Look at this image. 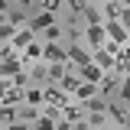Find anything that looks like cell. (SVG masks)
<instances>
[{
  "label": "cell",
  "mask_w": 130,
  "mask_h": 130,
  "mask_svg": "<svg viewBox=\"0 0 130 130\" xmlns=\"http://www.w3.org/2000/svg\"><path fill=\"white\" fill-rule=\"evenodd\" d=\"M104 29H107V39H114L117 46H127V29H124L117 20H107V23H104Z\"/></svg>",
  "instance_id": "obj_13"
},
{
  "label": "cell",
  "mask_w": 130,
  "mask_h": 130,
  "mask_svg": "<svg viewBox=\"0 0 130 130\" xmlns=\"http://www.w3.org/2000/svg\"><path fill=\"white\" fill-rule=\"evenodd\" d=\"M101 91H98V85H91V81H81L78 88H75V94H72V101H78V104H85V101H91V98H98Z\"/></svg>",
  "instance_id": "obj_11"
},
{
  "label": "cell",
  "mask_w": 130,
  "mask_h": 130,
  "mask_svg": "<svg viewBox=\"0 0 130 130\" xmlns=\"http://www.w3.org/2000/svg\"><path fill=\"white\" fill-rule=\"evenodd\" d=\"M10 81H13L16 88H29V85H32V81H29V72H26V68H23V72H16Z\"/></svg>",
  "instance_id": "obj_27"
},
{
  "label": "cell",
  "mask_w": 130,
  "mask_h": 130,
  "mask_svg": "<svg viewBox=\"0 0 130 130\" xmlns=\"http://www.w3.org/2000/svg\"><path fill=\"white\" fill-rule=\"evenodd\" d=\"M127 114H130V101H127Z\"/></svg>",
  "instance_id": "obj_44"
},
{
  "label": "cell",
  "mask_w": 130,
  "mask_h": 130,
  "mask_svg": "<svg viewBox=\"0 0 130 130\" xmlns=\"http://www.w3.org/2000/svg\"><path fill=\"white\" fill-rule=\"evenodd\" d=\"M120 10H124V3H120V0H107V3H101L104 23H107V20H117V16H120Z\"/></svg>",
  "instance_id": "obj_19"
},
{
  "label": "cell",
  "mask_w": 130,
  "mask_h": 130,
  "mask_svg": "<svg viewBox=\"0 0 130 130\" xmlns=\"http://www.w3.org/2000/svg\"><path fill=\"white\" fill-rule=\"evenodd\" d=\"M13 26H10V23H0V42H10V39H13Z\"/></svg>",
  "instance_id": "obj_30"
},
{
  "label": "cell",
  "mask_w": 130,
  "mask_h": 130,
  "mask_svg": "<svg viewBox=\"0 0 130 130\" xmlns=\"http://www.w3.org/2000/svg\"><path fill=\"white\" fill-rule=\"evenodd\" d=\"M32 7H36V10H46V13H62V10H65V0H36Z\"/></svg>",
  "instance_id": "obj_21"
},
{
  "label": "cell",
  "mask_w": 130,
  "mask_h": 130,
  "mask_svg": "<svg viewBox=\"0 0 130 130\" xmlns=\"http://www.w3.org/2000/svg\"><path fill=\"white\" fill-rule=\"evenodd\" d=\"M117 98L127 104L130 101V75H124V81H120V88H117Z\"/></svg>",
  "instance_id": "obj_28"
},
{
  "label": "cell",
  "mask_w": 130,
  "mask_h": 130,
  "mask_svg": "<svg viewBox=\"0 0 130 130\" xmlns=\"http://www.w3.org/2000/svg\"><path fill=\"white\" fill-rule=\"evenodd\" d=\"M81 85V78H78V72H65V78L59 81V88L62 91H68V94H75V88Z\"/></svg>",
  "instance_id": "obj_22"
},
{
  "label": "cell",
  "mask_w": 130,
  "mask_h": 130,
  "mask_svg": "<svg viewBox=\"0 0 130 130\" xmlns=\"http://www.w3.org/2000/svg\"><path fill=\"white\" fill-rule=\"evenodd\" d=\"M68 52V62L75 65V72H78L81 65H91V49L85 46V42H72V46H65Z\"/></svg>",
  "instance_id": "obj_3"
},
{
  "label": "cell",
  "mask_w": 130,
  "mask_h": 130,
  "mask_svg": "<svg viewBox=\"0 0 130 130\" xmlns=\"http://www.w3.org/2000/svg\"><path fill=\"white\" fill-rule=\"evenodd\" d=\"M107 124L111 127H120V130L130 127V114H127V104L124 101H107Z\"/></svg>",
  "instance_id": "obj_1"
},
{
  "label": "cell",
  "mask_w": 130,
  "mask_h": 130,
  "mask_svg": "<svg viewBox=\"0 0 130 130\" xmlns=\"http://www.w3.org/2000/svg\"><path fill=\"white\" fill-rule=\"evenodd\" d=\"M117 23H120V26H124V29L130 32V7H124V10H120V16H117Z\"/></svg>",
  "instance_id": "obj_32"
},
{
  "label": "cell",
  "mask_w": 130,
  "mask_h": 130,
  "mask_svg": "<svg viewBox=\"0 0 130 130\" xmlns=\"http://www.w3.org/2000/svg\"><path fill=\"white\" fill-rule=\"evenodd\" d=\"M39 39H42V42H59V39H62V26H59V23H52L49 29L39 32Z\"/></svg>",
  "instance_id": "obj_23"
},
{
  "label": "cell",
  "mask_w": 130,
  "mask_h": 130,
  "mask_svg": "<svg viewBox=\"0 0 130 130\" xmlns=\"http://www.w3.org/2000/svg\"><path fill=\"white\" fill-rule=\"evenodd\" d=\"M55 130H72V124L68 120H55Z\"/></svg>",
  "instance_id": "obj_35"
},
{
  "label": "cell",
  "mask_w": 130,
  "mask_h": 130,
  "mask_svg": "<svg viewBox=\"0 0 130 130\" xmlns=\"http://www.w3.org/2000/svg\"><path fill=\"white\" fill-rule=\"evenodd\" d=\"M120 3H124V7H130V0H120Z\"/></svg>",
  "instance_id": "obj_41"
},
{
  "label": "cell",
  "mask_w": 130,
  "mask_h": 130,
  "mask_svg": "<svg viewBox=\"0 0 130 130\" xmlns=\"http://www.w3.org/2000/svg\"><path fill=\"white\" fill-rule=\"evenodd\" d=\"M10 85H13V81H10V78H0V98L7 94V88H10Z\"/></svg>",
  "instance_id": "obj_34"
},
{
  "label": "cell",
  "mask_w": 130,
  "mask_h": 130,
  "mask_svg": "<svg viewBox=\"0 0 130 130\" xmlns=\"http://www.w3.org/2000/svg\"><path fill=\"white\" fill-rule=\"evenodd\" d=\"M0 13H10V0H0Z\"/></svg>",
  "instance_id": "obj_36"
},
{
  "label": "cell",
  "mask_w": 130,
  "mask_h": 130,
  "mask_svg": "<svg viewBox=\"0 0 130 130\" xmlns=\"http://www.w3.org/2000/svg\"><path fill=\"white\" fill-rule=\"evenodd\" d=\"M7 23H10L13 29H23V26L29 23V16H26V13H20V10H10V13H7Z\"/></svg>",
  "instance_id": "obj_24"
},
{
  "label": "cell",
  "mask_w": 130,
  "mask_h": 130,
  "mask_svg": "<svg viewBox=\"0 0 130 130\" xmlns=\"http://www.w3.org/2000/svg\"><path fill=\"white\" fill-rule=\"evenodd\" d=\"M10 55H20L13 49V39H10V42H0V59H10Z\"/></svg>",
  "instance_id": "obj_31"
},
{
  "label": "cell",
  "mask_w": 130,
  "mask_h": 130,
  "mask_svg": "<svg viewBox=\"0 0 130 130\" xmlns=\"http://www.w3.org/2000/svg\"><path fill=\"white\" fill-rule=\"evenodd\" d=\"M23 101H26V88H16V85H10L7 94L0 98V104H10V107H20Z\"/></svg>",
  "instance_id": "obj_14"
},
{
  "label": "cell",
  "mask_w": 130,
  "mask_h": 130,
  "mask_svg": "<svg viewBox=\"0 0 130 130\" xmlns=\"http://www.w3.org/2000/svg\"><path fill=\"white\" fill-rule=\"evenodd\" d=\"M85 120L91 127H107V114H85Z\"/></svg>",
  "instance_id": "obj_29"
},
{
  "label": "cell",
  "mask_w": 130,
  "mask_h": 130,
  "mask_svg": "<svg viewBox=\"0 0 130 130\" xmlns=\"http://www.w3.org/2000/svg\"><path fill=\"white\" fill-rule=\"evenodd\" d=\"M20 3H23V7H32V3H36V0H20Z\"/></svg>",
  "instance_id": "obj_38"
},
{
  "label": "cell",
  "mask_w": 130,
  "mask_h": 130,
  "mask_svg": "<svg viewBox=\"0 0 130 130\" xmlns=\"http://www.w3.org/2000/svg\"><path fill=\"white\" fill-rule=\"evenodd\" d=\"M16 117H20V111L16 107H10V104H0V124L7 127V124H13Z\"/></svg>",
  "instance_id": "obj_25"
},
{
  "label": "cell",
  "mask_w": 130,
  "mask_h": 130,
  "mask_svg": "<svg viewBox=\"0 0 130 130\" xmlns=\"http://www.w3.org/2000/svg\"><path fill=\"white\" fill-rule=\"evenodd\" d=\"M23 104H29V107H42V104H46V91H42L39 85H29V88H26V101H23Z\"/></svg>",
  "instance_id": "obj_17"
},
{
  "label": "cell",
  "mask_w": 130,
  "mask_h": 130,
  "mask_svg": "<svg viewBox=\"0 0 130 130\" xmlns=\"http://www.w3.org/2000/svg\"><path fill=\"white\" fill-rule=\"evenodd\" d=\"M42 62H68V52L59 42H42Z\"/></svg>",
  "instance_id": "obj_7"
},
{
  "label": "cell",
  "mask_w": 130,
  "mask_h": 130,
  "mask_svg": "<svg viewBox=\"0 0 130 130\" xmlns=\"http://www.w3.org/2000/svg\"><path fill=\"white\" fill-rule=\"evenodd\" d=\"M104 130H120V127H111V124H107V127H104Z\"/></svg>",
  "instance_id": "obj_39"
},
{
  "label": "cell",
  "mask_w": 130,
  "mask_h": 130,
  "mask_svg": "<svg viewBox=\"0 0 130 130\" xmlns=\"http://www.w3.org/2000/svg\"><path fill=\"white\" fill-rule=\"evenodd\" d=\"M32 130H55V120L46 117V114H39V117L32 120Z\"/></svg>",
  "instance_id": "obj_26"
},
{
  "label": "cell",
  "mask_w": 130,
  "mask_h": 130,
  "mask_svg": "<svg viewBox=\"0 0 130 130\" xmlns=\"http://www.w3.org/2000/svg\"><path fill=\"white\" fill-rule=\"evenodd\" d=\"M52 23H59V20H55V13H46V10H39V13H32V16H29V23H26V26H29V29L39 36V32H42V29H49Z\"/></svg>",
  "instance_id": "obj_4"
},
{
  "label": "cell",
  "mask_w": 130,
  "mask_h": 130,
  "mask_svg": "<svg viewBox=\"0 0 130 130\" xmlns=\"http://www.w3.org/2000/svg\"><path fill=\"white\" fill-rule=\"evenodd\" d=\"M7 130H32V124H26V120H13V124H7Z\"/></svg>",
  "instance_id": "obj_33"
},
{
  "label": "cell",
  "mask_w": 130,
  "mask_h": 130,
  "mask_svg": "<svg viewBox=\"0 0 130 130\" xmlns=\"http://www.w3.org/2000/svg\"><path fill=\"white\" fill-rule=\"evenodd\" d=\"M20 59L26 62V68H29V65H36V62H42V39H32L29 46L20 52Z\"/></svg>",
  "instance_id": "obj_6"
},
{
  "label": "cell",
  "mask_w": 130,
  "mask_h": 130,
  "mask_svg": "<svg viewBox=\"0 0 130 130\" xmlns=\"http://www.w3.org/2000/svg\"><path fill=\"white\" fill-rule=\"evenodd\" d=\"M42 91H46V104H55V107H65V104L72 101V94H68V91H62L59 85H46Z\"/></svg>",
  "instance_id": "obj_5"
},
{
  "label": "cell",
  "mask_w": 130,
  "mask_h": 130,
  "mask_svg": "<svg viewBox=\"0 0 130 130\" xmlns=\"http://www.w3.org/2000/svg\"><path fill=\"white\" fill-rule=\"evenodd\" d=\"M120 68H124V75H130V59H127V62H120Z\"/></svg>",
  "instance_id": "obj_37"
},
{
  "label": "cell",
  "mask_w": 130,
  "mask_h": 130,
  "mask_svg": "<svg viewBox=\"0 0 130 130\" xmlns=\"http://www.w3.org/2000/svg\"><path fill=\"white\" fill-rule=\"evenodd\" d=\"M81 16H85V26H98V23H104V13L98 10L94 3H88V7L81 10Z\"/></svg>",
  "instance_id": "obj_18"
},
{
  "label": "cell",
  "mask_w": 130,
  "mask_h": 130,
  "mask_svg": "<svg viewBox=\"0 0 130 130\" xmlns=\"http://www.w3.org/2000/svg\"><path fill=\"white\" fill-rule=\"evenodd\" d=\"M23 68H26V62H23L20 55H10V59L0 62V78H13L16 72H23Z\"/></svg>",
  "instance_id": "obj_8"
},
{
  "label": "cell",
  "mask_w": 130,
  "mask_h": 130,
  "mask_svg": "<svg viewBox=\"0 0 130 130\" xmlns=\"http://www.w3.org/2000/svg\"><path fill=\"white\" fill-rule=\"evenodd\" d=\"M85 114H107V98H91V101H85Z\"/></svg>",
  "instance_id": "obj_20"
},
{
  "label": "cell",
  "mask_w": 130,
  "mask_h": 130,
  "mask_svg": "<svg viewBox=\"0 0 130 130\" xmlns=\"http://www.w3.org/2000/svg\"><path fill=\"white\" fill-rule=\"evenodd\" d=\"M78 78H81V81H91V85H101L104 72H101V68L91 62V65H81V68H78Z\"/></svg>",
  "instance_id": "obj_16"
},
{
  "label": "cell",
  "mask_w": 130,
  "mask_h": 130,
  "mask_svg": "<svg viewBox=\"0 0 130 130\" xmlns=\"http://www.w3.org/2000/svg\"><path fill=\"white\" fill-rule=\"evenodd\" d=\"M0 130H7V127H0Z\"/></svg>",
  "instance_id": "obj_45"
},
{
  "label": "cell",
  "mask_w": 130,
  "mask_h": 130,
  "mask_svg": "<svg viewBox=\"0 0 130 130\" xmlns=\"http://www.w3.org/2000/svg\"><path fill=\"white\" fill-rule=\"evenodd\" d=\"M32 39H39V36H36L29 26H23V29H16V32H13V49H16V52H23V49L29 46Z\"/></svg>",
  "instance_id": "obj_15"
},
{
  "label": "cell",
  "mask_w": 130,
  "mask_h": 130,
  "mask_svg": "<svg viewBox=\"0 0 130 130\" xmlns=\"http://www.w3.org/2000/svg\"><path fill=\"white\" fill-rule=\"evenodd\" d=\"M127 46H130V32H127Z\"/></svg>",
  "instance_id": "obj_42"
},
{
  "label": "cell",
  "mask_w": 130,
  "mask_h": 130,
  "mask_svg": "<svg viewBox=\"0 0 130 130\" xmlns=\"http://www.w3.org/2000/svg\"><path fill=\"white\" fill-rule=\"evenodd\" d=\"M62 120H68V124H78V120H85V104H78V101H68L62 107Z\"/></svg>",
  "instance_id": "obj_10"
},
{
  "label": "cell",
  "mask_w": 130,
  "mask_h": 130,
  "mask_svg": "<svg viewBox=\"0 0 130 130\" xmlns=\"http://www.w3.org/2000/svg\"><path fill=\"white\" fill-rule=\"evenodd\" d=\"M91 62H94L101 72H111V68H117V65H120L111 52H104V49H94V52H91Z\"/></svg>",
  "instance_id": "obj_9"
},
{
  "label": "cell",
  "mask_w": 130,
  "mask_h": 130,
  "mask_svg": "<svg viewBox=\"0 0 130 130\" xmlns=\"http://www.w3.org/2000/svg\"><path fill=\"white\" fill-rule=\"evenodd\" d=\"M91 3H107V0H91Z\"/></svg>",
  "instance_id": "obj_40"
},
{
  "label": "cell",
  "mask_w": 130,
  "mask_h": 130,
  "mask_svg": "<svg viewBox=\"0 0 130 130\" xmlns=\"http://www.w3.org/2000/svg\"><path fill=\"white\" fill-rule=\"evenodd\" d=\"M26 72H29V81H32V85H39V88H46V85H49V68H46V62L29 65Z\"/></svg>",
  "instance_id": "obj_12"
},
{
  "label": "cell",
  "mask_w": 130,
  "mask_h": 130,
  "mask_svg": "<svg viewBox=\"0 0 130 130\" xmlns=\"http://www.w3.org/2000/svg\"><path fill=\"white\" fill-rule=\"evenodd\" d=\"M81 39H85V46L91 49H101L104 42H107V29H104V23H98V26H85L81 29Z\"/></svg>",
  "instance_id": "obj_2"
},
{
  "label": "cell",
  "mask_w": 130,
  "mask_h": 130,
  "mask_svg": "<svg viewBox=\"0 0 130 130\" xmlns=\"http://www.w3.org/2000/svg\"><path fill=\"white\" fill-rule=\"evenodd\" d=\"M91 130H104V127H91Z\"/></svg>",
  "instance_id": "obj_43"
}]
</instances>
